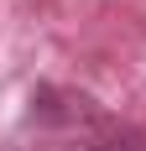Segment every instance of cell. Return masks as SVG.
<instances>
[{"mask_svg": "<svg viewBox=\"0 0 146 151\" xmlns=\"http://www.w3.org/2000/svg\"><path fill=\"white\" fill-rule=\"evenodd\" d=\"M78 151H141V141L131 130H99V136H84Z\"/></svg>", "mask_w": 146, "mask_h": 151, "instance_id": "cell-1", "label": "cell"}]
</instances>
